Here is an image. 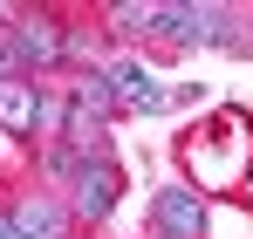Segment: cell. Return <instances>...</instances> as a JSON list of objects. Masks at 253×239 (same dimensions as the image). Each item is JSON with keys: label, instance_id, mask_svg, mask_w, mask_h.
<instances>
[{"label": "cell", "instance_id": "cell-1", "mask_svg": "<svg viewBox=\"0 0 253 239\" xmlns=\"http://www.w3.org/2000/svg\"><path fill=\"white\" fill-rule=\"evenodd\" d=\"M117 192H124V171H117L110 158H89L83 178H76V212L96 226V219H110V212H117Z\"/></svg>", "mask_w": 253, "mask_h": 239}, {"label": "cell", "instance_id": "cell-2", "mask_svg": "<svg viewBox=\"0 0 253 239\" xmlns=\"http://www.w3.org/2000/svg\"><path fill=\"white\" fill-rule=\"evenodd\" d=\"M110 89H117V103H124V110H144V117L171 103V89L151 76L144 62H117V69H110Z\"/></svg>", "mask_w": 253, "mask_h": 239}, {"label": "cell", "instance_id": "cell-3", "mask_svg": "<svg viewBox=\"0 0 253 239\" xmlns=\"http://www.w3.org/2000/svg\"><path fill=\"white\" fill-rule=\"evenodd\" d=\"M158 233L165 239H206V205H199V192H158Z\"/></svg>", "mask_w": 253, "mask_h": 239}, {"label": "cell", "instance_id": "cell-4", "mask_svg": "<svg viewBox=\"0 0 253 239\" xmlns=\"http://www.w3.org/2000/svg\"><path fill=\"white\" fill-rule=\"evenodd\" d=\"M62 233H69V212L48 199V192L14 205V239H62Z\"/></svg>", "mask_w": 253, "mask_h": 239}, {"label": "cell", "instance_id": "cell-5", "mask_svg": "<svg viewBox=\"0 0 253 239\" xmlns=\"http://www.w3.org/2000/svg\"><path fill=\"white\" fill-rule=\"evenodd\" d=\"M14 48H21V62L42 69V62H55V55H69V35H62L48 14H28V21L14 28Z\"/></svg>", "mask_w": 253, "mask_h": 239}, {"label": "cell", "instance_id": "cell-6", "mask_svg": "<svg viewBox=\"0 0 253 239\" xmlns=\"http://www.w3.org/2000/svg\"><path fill=\"white\" fill-rule=\"evenodd\" d=\"M35 123H42V96H35L28 82H0V130L28 137Z\"/></svg>", "mask_w": 253, "mask_h": 239}, {"label": "cell", "instance_id": "cell-7", "mask_svg": "<svg viewBox=\"0 0 253 239\" xmlns=\"http://www.w3.org/2000/svg\"><path fill=\"white\" fill-rule=\"evenodd\" d=\"M76 110H89V117H110V110H117V89H110V76H83V82H76Z\"/></svg>", "mask_w": 253, "mask_h": 239}, {"label": "cell", "instance_id": "cell-8", "mask_svg": "<svg viewBox=\"0 0 253 239\" xmlns=\"http://www.w3.org/2000/svg\"><path fill=\"white\" fill-rule=\"evenodd\" d=\"M69 144H76V151H89V158H103V117L69 110Z\"/></svg>", "mask_w": 253, "mask_h": 239}, {"label": "cell", "instance_id": "cell-9", "mask_svg": "<svg viewBox=\"0 0 253 239\" xmlns=\"http://www.w3.org/2000/svg\"><path fill=\"white\" fill-rule=\"evenodd\" d=\"M192 41H226V14L219 7H192Z\"/></svg>", "mask_w": 253, "mask_h": 239}, {"label": "cell", "instance_id": "cell-10", "mask_svg": "<svg viewBox=\"0 0 253 239\" xmlns=\"http://www.w3.org/2000/svg\"><path fill=\"white\" fill-rule=\"evenodd\" d=\"M110 21H117V28H158V7H137V0H124V7H110Z\"/></svg>", "mask_w": 253, "mask_h": 239}, {"label": "cell", "instance_id": "cell-11", "mask_svg": "<svg viewBox=\"0 0 253 239\" xmlns=\"http://www.w3.org/2000/svg\"><path fill=\"white\" fill-rule=\"evenodd\" d=\"M21 76V48H14V35H0V82Z\"/></svg>", "mask_w": 253, "mask_h": 239}, {"label": "cell", "instance_id": "cell-12", "mask_svg": "<svg viewBox=\"0 0 253 239\" xmlns=\"http://www.w3.org/2000/svg\"><path fill=\"white\" fill-rule=\"evenodd\" d=\"M0 239H14V219H0Z\"/></svg>", "mask_w": 253, "mask_h": 239}, {"label": "cell", "instance_id": "cell-13", "mask_svg": "<svg viewBox=\"0 0 253 239\" xmlns=\"http://www.w3.org/2000/svg\"><path fill=\"white\" fill-rule=\"evenodd\" d=\"M247 199H253V164H247Z\"/></svg>", "mask_w": 253, "mask_h": 239}, {"label": "cell", "instance_id": "cell-14", "mask_svg": "<svg viewBox=\"0 0 253 239\" xmlns=\"http://www.w3.org/2000/svg\"><path fill=\"white\" fill-rule=\"evenodd\" d=\"M0 21H7V7H0Z\"/></svg>", "mask_w": 253, "mask_h": 239}]
</instances>
